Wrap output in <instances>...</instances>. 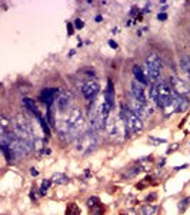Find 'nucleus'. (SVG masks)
<instances>
[{
    "mask_svg": "<svg viewBox=\"0 0 190 215\" xmlns=\"http://www.w3.org/2000/svg\"><path fill=\"white\" fill-rule=\"evenodd\" d=\"M10 123H12V128H13L14 135L17 136L19 139L33 142V140H32L33 131H32V125H30V122H29L27 118L23 116V115H17V116L14 118Z\"/></svg>",
    "mask_w": 190,
    "mask_h": 215,
    "instance_id": "nucleus-1",
    "label": "nucleus"
},
{
    "mask_svg": "<svg viewBox=\"0 0 190 215\" xmlns=\"http://www.w3.org/2000/svg\"><path fill=\"white\" fill-rule=\"evenodd\" d=\"M160 70H162V62L160 57L156 53H152L146 57L144 60V75L147 78L149 82L157 83V80L160 78Z\"/></svg>",
    "mask_w": 190,
    "mask_h": 215,
    "instance_id": "nucleus-2",
    "label": "nucleus"
},
{
    "mask_svg": "<svg viewBox=\"0 0 190 215\" xmlns=\"http://www.w3.org/2000/svg\"><path fill=\"white\" fill-rule=\"evenodd\" d=\"M120 118L124 121L127 129L132 132V133H137V132H140L143 129L142 119H140L133 111H130L127 105L124 106V103H122V106H120Z\"/></svg>",
    "mask_w": 190,
    "mask_h": 215,
    "instance_id": "nucleus-3",
    "label": "nucleus"
},
{
    "mask_svg": "<svg viewBox=\"0 0 190 215\" xmlns=\"http://www.w3.org/2000/svg\"><path fill=\"white\" fill-rule=\"evenodd\" d=\"M156 86H157L156 105L163 109L164 105L169 102V99L171 98V95H173V92H171V86L167 83V82H163V80H162V82H157Z\"/></svg>",
    "mask_w": 190,
    "mask_h": 215,
    "instance_id": "nucleus-4",
    "label": "nucleus"
},
{
    "mask_svg": "<svg viewBox=\"0 0 190 215\" xmlns=\"http://www.w3.org/2000/svg\"><path fill=\"white\" fill-rule=\"evenodd\" d=\"M97 145V139H96L95 132L92 131L89 133H85L83 136L79 138V142H77V151L80 152H90L95 146Z\"/></svg>",
    "mask_w": 190,
    "mask_h": 215,
    "instance_id": "nucleus-5",
    "label": "nucleus"
},
{
    "mask_svg": "<svg viewBox=\"0 0 190 215\" xmlns=\"http://www.w3.org/2000/svg\"><path fill=\"white\" fill-rule=\"evenodd\" d=\"M127 106H129V109H130V111H133V112L136 113L140 119H142V118H146L147 115L152 113V111L147 109V106H146L144 103L139 102L136 98H133V95H132V93L129 95V98H127Z\"/></svg>",
    "mask_w": 190,
    "mask_h": 215,
    "instance_id": "nucleus-6",
    "label": "nucleus"
},
{
    "mask_svg": "<svg viewBox=\"0 0 190 215\" xmlns=\"http://www.w3.org/2000/svg\"><path fill=\"white\" fill-rule=\"evenodd\" d=\"M71 100H73V95L67 90H60L59 98L56 99V109L60 113H66L67 111H70Z\"/></svg>",
    "mask_w": 190,
    "mask_h": 215,
    "instance_id": "nucleus-7",
    "label": "nucleus"
},
{
    "mask_svg": "<svg viewBox=\"0 0 190 215\" xmlns=\"http://www.w3.org/2000/svg\"><path fill=\"white\" fill-rule=\"evenodd\" d=\"M100 86L96 80H86L83 86H81V93L87 100H93L96 98V95L99 93Z\"/></svg>",
    "mask_w": 190,
    "mask_h": 215,
    "instance_id": "nucleus-8",
    "label": "nucleus"
},
{
    "mask_svg": "<svg viewBox=\"0 0 190 215\" xmlns=\"http://www.w3.org/2000/svg\"><path fill=\"white\" fill-rule=\"evenodd\" d=\"M171 82V88H173V92L180 96H186V95L190 93V85L187 82H185L183 79H179L176 76H171L170 78Z\"/></svg>",
    "mask_w": 190,
    "mask_h": 215,
    "instance_id": "nucleus-9",
    "label": "nucleus"
},
{
    "mask_svg": "<svg viewBox=\"0 0 190 215\" xmlns=\"http://www.w3.org/2000/svg\"><path fill=\"white\" fill-rule=\"evenodd\" d=\"M59 95H60V90H59L57 88L43 89L42 93H40V98H39V99H40L43 103H46L47 106H50V105H53V103H54V100L59 98Z\"/></svg>",
    "mask_w": 190,
    "mask_h": 215,
    "instance_id": "nucleus-10",
    "label": "nucleus"
},
{
    "mask_svg": "<svg viewBox=\"0 0 190 215\" xmlns=\"http://www.w3.org/2000/svg\"><path fill=\"white\" fill-rule=\"evenodd\" d=\"M132 95L133 98H136L139 102L142 103H147V99H146V93H144V85H142L137 80H133L132 82Z\"/></svg>",
    "mask_w": 190,
    "mask_h": 215,
    "instance_id": "nucleus-11",
    "label": "nucleus"
},
{
    "mask_svg": "<svg viewBox=\"0 0 190 215\" xmlns=\"http://www.w3.org/2000/svg\"><path fill=\"white\" fill-rule=\"evenodd\" d=\"M177 106H179V95L174 93L173 92V95H171V98L169 99V102L164 105V108H163V112H164V115H170V113H174L177 112Z\"/></svg>",
    "mask_w": 190,
    "mask_h": 215,
    "instance_id": "nucleus-12",
    "label": "nucleus"
},
{
    "mask_svg": "<svg viewBox=\"0 0 190 215\" xmlns=\"http://www.w3.org/2000/svg\"><path fill=\"white\" fill-rule=\"evenodd\" d=\"M103 100L112 109L114 108V86H113V82L110 79L107 80V86H106V90H105V93H103Z\"/></svg>",
    "mask_w": 190,
    "mask_h": 215,
    "instance_id": "nucleus-13",
    "label": "nucleus"
},
{
    "mask_svg": "<svg viewBox=\"0 0 190 215\" xmlns=\"http://www.w3.org/2000/svg\"><path fill=\"white\" fill-rule=\"evenodd\" d=\"M133 75H134V78H136V80L140 82L142 85H147L149 83L147 78H146V75H144V72H143V69H142V66H139V65L133 66Z\"/></svg>",
    "mask_w": 190,
    "mask_h": 215,
    "instance_id": "nucleus-14",
    "label": "nucleus"
},
{
    "mask_svg": "<svg viewBox=\"0 0 190 215\" xmlns=\"http://www.w3.org/2000/svg\"><path fill=\"white\" fill-rule=\"evenodd\" d=\"M34 116L37 118V121H39V123H40V126H42V129H43V132H44V135L46 136H50V128H49V122H47V119H44V118L40 115V112H36L34 113Z\"/></svg>",
    "mask_w": 190,
    "mask_h": 215,
    "instance_id": "nucleus-15",
    "label": "nucleus"
},
{
    "mask_svg": "<svg viewBox=\"0 0 190 215\" xmlns=\"http://www.w3.org/2000/svg\"><path fill=\"white\" fill-rule=\"evenodd\" d=\"M0 149H2V152H3V155H5V158H6V161H7V162H13L14 158H16V155H14L13 151L10 149L9 145H3V144H2Z\"/></svg>",
    "mask_w": 190,
    "mask_h": 215,
    "instance_id": "nucleus-16",
    "label": "nucleus"
},
{
    "mask_svg": "<svg viewBox=\"0 0 190 215\" xmlns=\"http://www.w3.org/2000/svg\"><path fill=\"white\" fill-rule=\"evenodd\" d=\"M190 102L189 99L186 98V96H180L179 95V106H177V112H185L186 109L189 108Z\"/></svg>",
    "mask_w": 190,
    "mask_h": 215,
    "instance_id": "nucleus-17",
    "label": "nucleus"
},
{
    "mask_svg": "<svg viewBox=\"0 0 190 215\" xmlns=\"http://www.w3.org/2000/svg\"><path fill=\"white\" fill-rule=\"evenodd\" d=\"M23 106L27 109L29 112L33 113V115L37 112V108H36V105H34V100H32V99L24 98V99H23Z\"/></svg>",
    "mask_w": 190,
    "mask_h": 215,
    "instance_id": "nucleus-18",
    "label": "nucleus"
},
{
    "mask_svg": "<svg viewBox=\"0 0 190 215\" xmlns=\"http://www.w3.org/2000/svg\"><path fill=\"white\" fill-rule=\"evenodd\" d=\"M53 109H54L53 105L47 106V122L52 125V126H56L57 122H56V119H54V111H53Z\"/></svg>",
    "mask_w": 190,
    "mask_h": 215,
    "instance_id": "nucleus-19",
    "label": "nucleus"
},
{
    "mask_svg": "<svg viewBox=\"0 0 190 215\" xmlns=\"http://www.w3.org/2000/svg\"><path fill=\"white\" fill-rule=\"evenodd\" d=\"M44 142H46V140L42 139V138H36V139H34V149H36L37 155H42L43 148H44Z\"/></svg>",
    "mask_w": 190,
    "mask_h": 215,
    "instance_id": "nucleus-20",
    "label": "nucleus"
},
{
    "mask_svg": "<svg viewBox=\"0 0 190 215\" xmlns=\"http://www.w3.org/2000/svg\"><path fill=\"white\" fill-rule=\"evenodd\" d=\"M52 181H54L56 184H67L69 178H67L64 173H54L52 178Z\"/></svg>",
    "mask_w": 190,
    "mask_h": 215,
    "instance_id": "nucleus-21",
    "label": "nucleus"
},
{
    "mask_svg": "<svg viewBox=\"0 0 190 215\" xmlns=\"http://www.w3.org/2000/svg\"><path fill=\"white\" fill-rule=\"evenodd\" d=\"M79 214H80V210H79V206L76 204H70L67 206L66 215H79Z\"/></svg>",
    "mask_w": 190,
    "mask_h": 215,
    "instance_id": "nucleus-22",
    "label": "nucleus"
},
{
    "mask_svg": "<svg viewBox=\"0 0 190 215\" xmlns=\"http://www.w3.org/2000/svg\"><path fill=\"white\" fill-rule=\"evenodd\" d=\"M156 212V206L154 205H144L142 208V214L143 215H153Z\"/></svg>",
    "mask_w": 190,
    "mask_h": 215,
    "instance_id": "nucleus-23",
    "label": "nucleus"
},
{
    "mask_svg": "<svg viewBox=\"0 0 190 215\" xmlns=\"http://www.w3.org/2000/svg\"><path fill=\"white\" fill-rule=\"evenodd\" d=\"M50 185H52V179H44V181L42 182V185H40V194H42V195H44V194H46V191L50 188Z\"/></svg>",
    "mask_w": 190,
    "mask_h": 215,
    "instance_id": "nucleus-24",
    "label": "nucleus"
},
{
    "mask_svg": "<svg viewBox=\"0 0 190 215\" xmlns=\"http://www.w3.org/2000/svg\"><path fill=\"white\" fill-rule=\"evenodd\" d=\"M190 202V198H185V199H181L180 202H179V211L180 212H183V211L186 210V206H187V204Z\"/></svg>",
    "mask_w": 190,
    "mask_h": 215,
    "instance_id": "nucleus-25",
    "label": "nucleus"
},
{
    "mask_svg": "<svg viewBox=\"0 0 190 215\" xmlns=\"http://www.w3.org/2000/svg\"><path fill=\"white\" fill-rule=\"evenodd\" d=\"M181 67H183L186 72H189L190 73V59L189 57H185V59L181 60Z\"/></svg>",
    "mask_w": 190,
    "mask_h": 215,
    "instance_id": "nucleus-26",
    "label": "nucleus"
},
{
    "mask_svg": "<svg viewBox=\"0 0 190 215\" xmlns=\"http://www.w3.org/2000/svg\"><path fill=\"white\" fill-rule=\"evenodd\" d=\"M97 204H99V198H96V196H93V198H90V199L87 201V205L92 206V208H95Z\"/></svg>",
    "mask_w": 190,
    "mask_h": 215,
    "instance_id": "nucleus-27",
    "label": "nucleus"
},
{
    "mask_svg": "<svg viewBox=\"0 0 190 215\" xmlns=\"http://www.w3.org/2000/svg\"><path fill=\"white\" fill-rule=\"evenodd\" d=\"M74 27H76V29H83V27H85V22H83L81 19H76V20H74Z\"/></svg>",
    "mask_w": 190,
    "mask_h": 215,
    "instance_id": "nucleus-28",
    "label": "nucleus"
},
{
    "mask_svg": "<svg viewBox=\"0 0 190 215\" xmlns=\"http://www.w3.org/2000/svg\"><path fill=\"white\" fill-rule=\"evenodd\" d=\"M73 24L71 23H67V35H69V36H71V35H73Z\"/></svg>",
    "mask_w": 190,
    "mask_h": 215,
    "instance_id": "nucleus-29",
    "label": "nucleus"
},
{
    "mask_svg": "<svg viewBox=\"0 0 190 215\" xmlns=\"http://www.w3.org/2000/svg\"><path fill=\"white\" fill-rule=\"evenodd\" d=\"M157 19L162 20V22H163V20L167 19V14H166V13H159V14H157Z\"/></svg>",
    "mask_w": 190,
    "mask_h": 215,
    "instance_id": "nucleus-30",
    "label": "nucleus"
},
{
    "mask_svg": "<svg viewBox=\"0 0 190 215\" xmlns=\"http://www.w3.org/2000/svg\"><path fill=\"white\" fill-rule=\"evenodd\" d=\"M150 140H152V142H156V144H164V142H166V139H157V138H150Z\"/></svg>",
    "mask_w": 190,
    "mask_h": 215,
    "instance_id": "nucleus-31",
    "label": "nucleus"
},
{
    "mask_svg": "<svg viewBox=\"0 0 190 215\" xmlns=\"http://www.w3.org/2000/svg\"><path fill=\"white\" fill-rule=\"evenodd\" d=\"M109 46L112 47V49H117V43L114 42V40H109Z\"/></svg>",
    "mask_w": 190,
    "mask_h": 215,
    "instance_id": "nucleus-32",
    "label": "nucleus"
},
{
    "mask_svg": "<svg viewBox=\"0 0 190 215\" xmlns=\"http://www.w3.org/2000/svg\"><path fill=\"white\" fill-rule=\"evenodd\" d=\"M150 6H152V5H150V3H147V5H146V7L143 9V13H147V12H150V10H152V9H150Z\"/></svg>",
    "mask_w": 190,
    "mask_h": 215,
    "instance_id": "nucleus-33",
    "label": "nucleus"
},
{
    "mask_svg": "<svg viewBox=\"0 0 190 215\" xmlns=\"http://www.w3.org/2000/svg\"><path fill=\"white\" fill-rule=\"evenodd\" d=\"M30 173H32V175H33V177H37V171H36V168H32L30 169Z\"/></svg>",
    "mask_w": 190,
    "mask_h": 215,
    "instance_id": "nucleus-34",
    "label": "nucleus"
},
{
    "mask_svg": "<svg viewBox=\"0 0 190 215\" xmlns=\"http://www.w3.org/2000/svg\"><path fill=\"white\" fill-rule=\"evenodd\" d=\"M154 198H156V195H154V194H152V195H149V196H147V201H153Z\"/></svg>",
    "mask_w": 190,
    "mask_h": 215,
    "instance_id": "nucleus-35",
    "label": "nucleus"
},
{
    "mask_svg": "<svg viewBox=\"0 0 190 215\" xmlns=\"http://www.w3.org/2000/svg\"><path fill=\"white\" fill-rule=\"evenodd\" d=\"M186 166H187V165H183V166H176L174 169H176V171H179V169H183V168H186Z\"/></svg>",
    "mask_w": 190,
    "mask_h": 215,
    "instance_id": "nucleus-36",
    "label": "nucleus"
},
{
    "mask_svg": "<svg viewBox=\"0 0 190 215\" xmlns=\"http://www.w3.org/2000/svg\"><path fill=\"white\" fill-rule=\"evenodd\" d=\"M96 22H102V16H96Z\"/></svg>",
    "mask_w": 190,
    "mask_h": 215,
    "instance_id": "nucleus-37",
    "label": "nucleus"
}]
</instances>
